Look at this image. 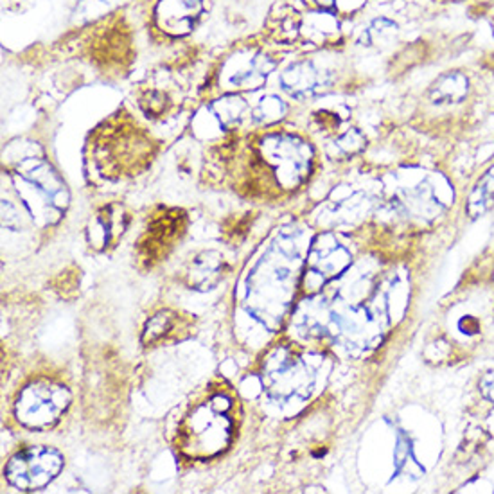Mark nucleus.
I'll return each mask as SVG.
<instances>
[{
	"mask_svg": "<svg viewBox=\"0 0 494 494\" xmlns=\"http://www.w3.org/2000/svg\"><path fill=\"white\" fill-rule=\"evenodd\" d=\"M277 67V60L255 45H247L225 58L220 70V81L225 88L255 90L259 88L271 70Z\"/></svg>",
	"mask_w": 494,
	"mask_h": 494,
	"instance_id": "obj_3",
	"label": "nucleus"
},
{
	"mask_svg": "<svg viewBox=\"0 0 494 494\" xmlns=\"http://www.w3.org/2000/svg\"><path fill=\"white\" fill-rule=\"evenodd\" d=\"M430 3L437 4V6H457V4H469L473 8H485L492 0H430Z\"/></svg>",
	"mask_w": 494,
	"mask_h": 494,
	"instance_id": "obj_8",
	"label": "nucleus"
},
{
	"mask_svg": "<svg viewBox=\"0 0 494 494\" xmlns=\"http://www.w3.org/2000/svg\"><path fill=\"white\" fill-rule=\"evenodd\" d=\"M336 70L320 63L315 58H303L293 61L280 74L282 90L293 99H312L331 88L336 81Z\"/></svg>",
	"mask_w": 494,
	"mask_h": 494,
	"instance_id": "obj_5",
	"label": "nucleus"
},
{
	"mask_svg": "<svg viewBox=\"0 0 494 494\" xmlns=\"http://www.w3.org/2000/svg\"><path fill=\"white\" fill-rule=\"evenodd\" d=\"M494 198V167L487 171V174L482 176V180L476 183V189L471 196V207L480 206V211L485 209V206Z\"/></svg>",
	"mask_w": 494,
	"mask_h": 494,
	"instance_id": "obj_7",
	"label": "nucleus"
},
{
	"mask_svg": "<svg viewBox=\"0 0 494 494\" xmlns=\"http://www.w3.org/2000/svg\"><path fill=\"white\" fill-rule=\"evenodd\" d=\"M480 13L485 17V20H487V24L490 28V33L494 36V0H492V3H489L485 8H482Z\"/></svg>",
	"mask_w": 494,
	"mask_h": 494,
	"instance_id": "obj_9",
	"label": "nucleus"
},
{
	"mask_svg": "<svg viewBox=\"0 0 494 494\" xmlns=\"http://www.w3.org/2000/svg\"><path fill=\"white\" fill-rule=\"evenodd\" d=\"M236 426V401L227 390H213L190 407L178 432L180 449L194 458L222 453Z\"/></svg>",
	"mask_w": 494,
	"mask_h": 494,
	"instance_id": "obj_1",
	"label": "nucleus"
},
{
	"mask_svg": "<svg viewBox=\"0 0 494 494\" xmlns=\"http://www.w3.org/2000/svg\"><path fill=\"white\" fill-rule=\"evenodd\" d=\"M63 467V455L49 446H28L15 453L4 473L20 490H38L49 485Z\"/></svg>",
	"mask_w": 494,
	"mask_h": 494,
	"instance_id": "obj_2",
	"label": "nucleus"
},
{
	"mask_svg": "<svg viewBox=\"0 0 494 494\" xmlns=\"http://www.w3.org/2000/svg\"><path fill=\"white\" fill-rule=\"evenodd\" d=\"M202 12V0H160L155 8V22L164 33L183 36L194 28Z\"/></svg>",
	"mask_w": 494,
	"mask_h": 494,
	"instance_id": "obj_6",
	"label": "nucleus"
},
{
	"mask_svg": "<svg viewBox=\"0 0 494 494\" xmlns=\"http://www.w3.org/2000/svg\"><path fill=\"white\" fill-rule=\"evenodd\" d=\"M69 401L63 386L51 381H38L28 386L19 400V419L31 428H42L58 419Z\"/></svg>",
	"mask_w": 494,
	"mask_h": 494,
	"instance_id": "obj_4",
	"label": "nucleus"
}]
</instances>
